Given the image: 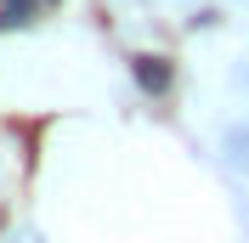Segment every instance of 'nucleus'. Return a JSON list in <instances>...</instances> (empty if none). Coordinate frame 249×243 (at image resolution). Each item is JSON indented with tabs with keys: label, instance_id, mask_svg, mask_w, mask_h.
<instances>
[{
	"label": "nucleus",
	"instance_id": "nucleus-2",
	"mask_svg": "<svg viewBox=\"0 0 249 243\" xmlns=\"http://www.w3.org/2000/svg\"><path fill=\"white\" fill-rule=\"evenodd\" d=\"M57 0H0V29H17V23H34V12H46Z\"/></svg>",
	"mask_w": 249,
	"mask_h": 243
},
{
	"label": "nucleus",
	"instance_id": "nucleus-3",
	"mask_svg": "<svg viewBox=\"0 0 249 243\" xmlns=\"http://www.w3.org/2000/svg\"><path fill=\"white\" fill-rule=\"evenodd\" d=\"M227 153H232V164H244V170H249V130H232Z\"/></svg>",
	"mask_w": 249,
	"mask_h": 243
},
{
	"label": "nucleus",
	"instance_id": "nucleus-1",
	"mask_svg": "<svg viewBox=\"0 0 249 243\" xmlns=\"http://www.w3.org/2000/svg\"><path fill=\"white\" fill-rule=\"evenodd\" d=\"M130 68H136V85L147 96H164V91H170V57H136Z\"/></svg>",
	"mask_w": 249,
	"mask_h": 243
}]
</instances>
